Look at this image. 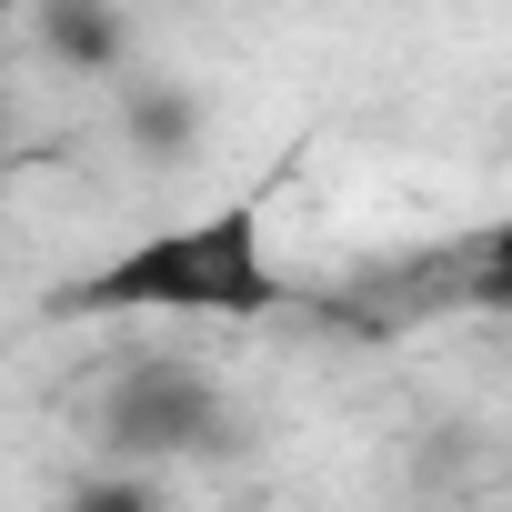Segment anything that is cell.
<instances>
[{
    "instance_id": "1",
    "label": "cell",
    "mask_w": 512,
    "mask_h": 512,
    "mask_svg": "<svg viewBox=\"0 0 512 512\" xmlns=\"http://www.w3.org/2000/svg\"><path fill=\"white\" fill-rule=\"evenodd\" d=\"M272 302H282V272H272V231H262V201H231V211H201V221L141 231L131 251H111L101 272H81V282L61 292V312H81V322H111V312L262 322Z\"/></svg>"
},
{
    "instance_id": "2",
    "label": "cell",
    "mask_w": 512,
    "mask_h": 512,
    "mask_svg": "<svg viewBox=\"0 0 512 512\" xmlns=\"http://www.w3.org/2000/svg\"><path fill=\"white\" fill-rule=\"evenodd\" d=\"M221 432H231V412H221V392H211L201 362L151 352V362H121L111 392H101V442H111L131 472H141V462H201Z\"/></svg>"
},
{
    "instance_id": "3",
    "label": "cell",
    "mask_w": 512,
    "mask_h": 512,
    "mask_svg": "<svg viewBox=\"0 0 512 512\" xmlns=\"http://www.w3.org/2000/svg\"><path fill=\"white\" fill-rule=\"evenodd\" d=\"M41 51H51L61 71H121V61H131L121 0H41Z\"/></svg>"
},
{
    "instance_id": "4",
    "label": "cell",
    "mask_w": 512,
    "mask_h": 512,
    "mask_svg": "<svg viewBox=\"0 0 512 512\" xmlns=\"http://www.w3.org/2000/svg\"><path fill=\"white\" fill-rule=\"evenodd\" d=\"M121 141H131L141 161H191V151H201V101L151 71V81L121 91Z\"/></svg>"
},
{
    "instance_id": "5",
    "label": "cell",
    "mask_w": 512,
    "mask_h": 512,
    "mask_svg": "<svg viewBox=\"0 0 512 512\" xmlns=\"http://www.w3.org/2000/svg\"><path fill=\"white\" fill-rule=\"evenodd\" d=\"M442 272H452V302H462V312L512 322V221H482L462 251H442Z\"/></svg>"
},
{
    "instance_id": "6",
    "label": "cell",
    "mask_w": 512,
    "mask_h": 512,
    "mask_svg": "<svg viewBox=\"0 0 512 512\" xmlns=\"http://www.w3.org/2000/svg\"><path fill=\"white\" fill-rule=\"evenodd\" d=\"M61 512H171V492H161L151 472L111 462V472H81V482L61 492Z\"/></svg>"
},
{
    "instance_id": "7",
    "label": "cell",
    "mask_w": 512,
    "mask_h": 512,
    "mask_svg": "<svg viewBox=\"0 0 512 512\" xmlns=\"http://www.w3.org/2000/svg\"><path fill=\"white\" fill-rule=\"evenodd\" d=\"M0 131H11V91H0Z\"/></svg>"
},
{
    "instance_id": "8",
    "label": "cell",
    "mask_w": 512,
    "mask_h": 512,
    "mask_svg": "<svg viewBox=\"0 0 512 512\" xmlns=\"http://www.w3.org/2000/svg\"><path fill=\"white\" fill-rule=\"evenodd\" d=\"M11 11H21V0H0V21H11Z\"/></svg>"
}]
</instances>
